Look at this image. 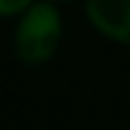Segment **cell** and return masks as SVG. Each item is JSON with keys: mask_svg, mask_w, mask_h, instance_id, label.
<instances>
[{"mask_svg": "<svg viewBox=\"0 0 130 130\" xmlns=\"http://www.w3.org/2000/svg\"><path fill=\"white\" fill-rule=\"evenodd\" d=\"M62 14L54 0H35L19 14L14 30V52L24 65H43L60 46Z\"/></svg>", "mask_w": 130, "mask_h": 130, "instance_id": "obj_1", "label": "cell"}, {"mask_svg": "<svg viewBox=\"0 0 130 130\" xmlns=\"http://www.w3.org/2000/svg\"><path fill=\"white\" fill-rule=\"evenodd\" d=\"M84 8L100 35L130 46V0H87Z\"/></svg>", "mask_w": 130, "mask_h": 130, "instance_id": "obj_2", "label": "cell"}, {"mask_svg": "<svg viewBox=\"0 0 130 130\" xmlns=\"http://www.w3.org/2000/svg\"><path fill=\"white\" fill-rule=\"evenodd\" d=\"M35 0H0V16H19Z\"/></svg>", "mask_w": 130, "mask_h": 130, "instance_id": "obj_3", "label": "cell"}]
</instances>
